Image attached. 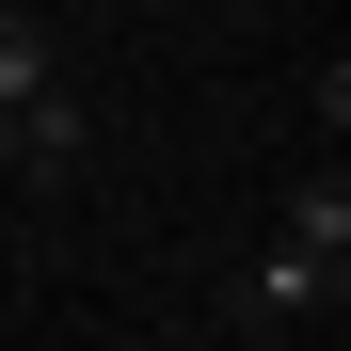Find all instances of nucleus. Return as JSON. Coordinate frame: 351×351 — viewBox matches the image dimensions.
Segmentation results:
<instances>
[{"label": "nucleus", "mask_w": 351, "mask_h": 351, "mask_svg": "<svg viewBox=\"0 0 351 351\" xmlns=\"http://www.w3.org/2000/svg\"><path fill=\"white\" fill-rule=\"evenodd\" d=\"M335 287H351V176L319 160L304 192H287V240H271V271L240 287L256 319H335Z\"/></svg>", "instance_id": "nucleus-1"}, {"label": "nucleus", "mask_w": 351, "mask_h": 351, "mask_svg": "<svg viewBox=\"0 0 351 351\" xmlns=\"http://www.w3.org/2000/svg\"><path fill=\"white\" fill-rule=\"evenodd\" d=\"M48 80H64V32H48L32 0H0V112H32Z\"/></svg>", "instance_id": "nucleus-2"}, {"label": "nucleus", "mask_w": 351, "mask_h": 351, "mask_svg": "<svg viewBox=\"0 0 351 351\" xmlns=\"http://www.w3.org/2000/svg\"><path fill=\"white\" fill-rule=\"evenodd\" d=\"M80 144H96V128H80V96H64V80H48V96L16 112V176H64Z\"/></svg>", "instance_id": "nucleus-3"}, {"label": "nucleus", "mask_w": 351, "mask_h": 351, "mask_svg": "<svg viewBox=\"0 0 351 351\" xmlns=\"http://www.w3.org/2000/svg\"><path fill=\"white\" fill-rule=\"evenodd\" d=\"M0 176H16V112H0Z\"/></svg>", "instance_id": "nucleus-4"}, {"label": "nucleus", "mask_w": 351, "mask_h": 351, "mask_svg": "<svg viewBox=\"0 0 351 351\" xmlns=\"http://www.w3.org/2000/svg\"><path fill=\"white\" fill-rule=\"evenodd\" d=\"M223 16H256V0H223Z\"/></svg>", "instance_id": "nucleus-5"}]
</instances>
